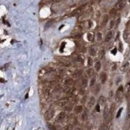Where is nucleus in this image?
<instances>
[{
	"mask_svg": "<svg viewBox=\"0 0 130 130\" xmlns=\"http://www.w3.org/2000/svg\"><path fill=\"white\" fill-rule=\"evenodd\" d=\"M56 59H57L59 62H60L61 64L64 66V67H70V61L65 57H56Z\"/></svg>",
	"mask_w": 130,
	"mask_h": 130,
	"instance_id": "f257e3e1",
	"label": "nucleus"
},
{
	"mask_svg": "<svg viewBox=\"0 0 130 130\" xmlns=\"http://www.w3.org/2000/svg\"><path fill=\"white\" fill-rule=\"evenodd\" d=\"M54 113H55V111H54V110H53V109H50L49 110H47L46 112V113H45L44 115L46 120H50L51 118H52V117H53V115H54Z\"/></svg>",
	"mask_w": 130,
	"mask_h": 130,
	"instance_id": "f03ea898",
	"label": "nucleus"
},
{
	"mask_svg": "<svg viewBox=\"0 0 130 130\" xmlns=\"http://www.w3.org/2000/svg\"><path fill=\"white\" fill-rule=\"evenodd\" d=\"M107 79V75L105 73L102 72L100 74V81L102 84H105L106 82Z\"/></svg>",
	"mask_w": 130,
	"mask_h": 130,
	"instance_id": "7ed1b4c3",
	"label": "nucleus"
},
{
	"mask_svg": "<svg viewBox=\"0 0 130 130\" xmlns=\"http://www.w3.org/2000/svg\"><path fill=\"white\" fill-rule=\"evenodd\" d=\"M124 5H125V2L123 0H121L119 2H118L117 5H116V10H120V9H122L124 7Z\"/></svg>",
	"mask_w": 130,
	"mask_h": 130,
	"instance_id": "20e7f679",
	"label": "nucleus"
},
{
	"mask_svg": "<svg viewBox=\"0 0 130 130\" xmlns=\"http://www.w3.org/2000/svg\"><path fill=\"white\" fill-rule=\"evenodd\" d=\"M115 104H112L111 106V109H110V111L109 112V118L110 120H111L113 117V114H114V111H115Z\"/></svg>",
	"mask_w": 130,
	"mask_h": 130,
	"instance_id": "39448f33",
	"label": "nucleus"
},
{
	"mask_svg": "<svg viewBox=\"0 0 130 130\" xmlns=\"http://www.w3.org/2000/svg\"><path fill=\"white\" fill-rule=\"evenodd\" d=\"M65 118V113L63 112H61L58 115V116L57 117V120L58 122H61L63 120L64 118Z\"/></svg>",
	"mask_w": 130,
	"mask_h": 130,
	"instance_id": "423d86ee",
	"label": "nucleus"
},
{
	"mask_svg": "<svg viewBox=\"0 0 130 130\" xmlns=\"http://www.w3.org/2000/svg\"><path fill=\"white\" fill-rule=\"evenodd\" d=\"M94 103H95V98L92 96V97H90V98L89 100V102H88V107H89V108H91L94 105Z\"/></svg>",
	"mask_w": 130,
	"mask_h": 130,
	"instance_id": "0eeeda50",
	"label": "nucleus"
},
{
	"mask_svg": "<svg viewBox=\"0 0 130 130\" xmlns=\"http://www.w3.org/2000/svg\"><path fill=\"white\" fill-rule=\"evenodd\" d=\"M113 37V32L112 31H109L108 32L107 35L106 36V38H105V42H109L111 40V39Z\"/></svg>",
	"mask_w": 130,
	"mask_h": 130,
	"instance_id": "6e6552de",
	"label": "nucleus"
},
{
	"mask_svg": "<svg viewBox=\"0 0 130 130\" xmlns=\"http://www.w3.org/2000/svg\"><path fill=\"white\" fill-rule=\"evenodd\" d=\"M82 72H82L81 70H75L74 72H73L72 76L74 77H77L82 74Z\"/></svg>",
	"mask_w": 130,
	"mask_h": 130,
	"instance_id": "1a4fd4ad",
	"label": "nucleus"
},
{
	"mask_svg": "<svg viewBox=\"0 0 130 130\" xmlns=\"http://www.w3.org/2000/svg\"><path fill=\"white\" fill-rule=\"evenodd\" d=\"M108 20H109V16H108V15H105V16H104L103 20H102V26L104 27L106 25L107 23L108 22Z\"/></svg>",
	"mask_w": 130,
	"mask_h": 130,
	"instance_id": "9d476101",
	"label": "nucleus"
},
{
	"mask_svg": "<svg viewBox=\"0 0 130 130\" xmlns=\"http://www.w3.org/2000/svg\"><path fill=\"white\" fill-rule=\"evenodd\" d=\"M82 110H83V107L81 106V105H77V106H76L75 107V109H74V111H75V113H80V112L82 111Z\"/></svg>",
	"mask_w": 130,
	"mask_h": 130,
	"instance_id": "9b49d317",
	"label": "nucleus"
},
{
	"mask_svg": "<svg viewBox=\"0 0 130 130\" xmlns=\"http://www.w3.org/2000/svg\"><path fill=\"white\" fill-rule=\"evenodd\" d=\"M129 62H127L126 64H124L122 66V67H121V70L122 72H125L126 71L127 69H128L129 68Z\"/></svg>",
	"mask_w": 130,
	"mask_h": 130,
	"instance_id": "f8f14e48",
	"label": "nucleus"
},
{
	"mask_svg": "<svg viewBox=\"0 0 130 130\" xmlns=\"http://www.w3.org/2000/svg\"><path fill=\"white\" fill-rule=\"evenodd\" d=\"M81 85L83 87H86L87 85V79L85 77H83L82 79V81H81Z\"/></svg>",
	"mask_w": 130,
	"mask_h": 130,
	"instance_id": "ddd939ff",
	"label": "nucleus"
},
{
	"mask_svg": "<svg viewBox=\"0 0 130 130\" xmlns=\"http://www.w3.org/2000/svg\"><path fill=\"white\" fill-rule=\"evenodd\" d=\"M101 68V62L100 61H98L95 64V69L96 71H99Z\"/></svg>",
	"mask_w": 130,
	"mask_h": 130,
	"instance_id": "4468645a",
	"label": "nucleus"
},
{
	"mask_svg": "<svg viewBox=\"0 0 130 130\" xmlns=\"http://www.w3.org/2000/svg\"><path fill=\"white\" fill-rule=\"evenodd\" d=\"M104 55H105V51L104 50H101L99 52V55H98L100 59H103L104 57Z\"/></svg>",
	"mask_w": 130,
	"mask_h": 130,
	"instance_id": "2eb2a0df",
	"label": "nucleus"
},
{
	"mask_svg": "<svg viewBox=\"0 0 130 130\" xmlns=\"http://www.w3.org/2000/svg\"><path fill=\"white\" fill-rule=\"evenodd\" d=\"M64 83L65 85H72L73 83V79L72 78H67V79L65 80Z\"/></svg>",
	"mask_w": 130,
	"mask_h": 130,
	"instance_id": "dca6fc26",
	"label": "nucleus"
},
{
	"mask_svg": "<svg viewBox=\"0 0 130 130\" xmlns=\"http://www.w3.org/2000/svg\"><path fill=\"white\" fill-rule=\"evenodd\" d=\"M129 37V32L127 31H126V32H124V40H126V42H128Z\"/></svg>",
	"mask_w": 130,
	"mask_h": 130,
	"instance_id": "f3484780",
	"label": "nucleus"
},
{
	"mask_svg": "<svg viewBox=\"0 0 130 130\" xmlns=\"http://www.w3.org/2000/svg\"><path fill=\"white\" fill-rule=\"evenodd\" d=\"M98 101H99V102L101 104H104V103L105 102V101H106V100H105V98L104 97V96H100V97L99 100H98Z\"/></svg>",
	"mask_w": 130,
	"mask_h": 130,
	"instance_id": "a211bd4d",
	"label": "nucleus"
},
{
	"mask_svg": "<svg viewBox=\"0 0 130 130\" xmlns=\"http://www.w3.org/2000/svg\"><path fill=\"white\" fill-rule=\"evenodd\" d=\"M109 14L111 16H114L117 14V10H116L115 8H112L111 10H109Z\"/></svg>",
	"mask_w": 130,
	"mask_h": 130,
	"instance_id": "6ab92c4d",
	"label": "nucleus"
},
{
	"mask_svg": "<svg viewBox=\"0 0 130 130\" xmlns=\"http://www.w3.org/2000/svg\"><path fill=\"white\" fill-rule=\"evenodd\" d=\"M47 127H48L49 130H56V127H55V126L52 124H47Z\"/></svg>",
	"mask_w": 130,
	"mask_h": 130,
	"instance_id": "aec40b11",
	"label": "nucleus"
},
{
	"mask_svg": "<svg viewBox=\"0 0 130 130\" xmlns=\"http://www.w3.org/2000/svg\"><path fill=\"white\" fill-rule=\"evenodd\" d=\"M88 117V113L87 111H85L84 112H83V114L82 115V117H81V118H82V120H85Z\"/></svg>",
	"mask_w": 130,
	"mask_h": 130,
	"instance_id": "412c9836",
	"label": "nucleus"
},
{
	"mask_svg": "<svg viewBox=\"0 0 130 130\" xmlns=\"http://www.w3.org/2000/svg\"><path fill=\"white\" fill-rule=\"evenodd\" d=\"M95 81H96V77H94L92 79L91 81H90V87H93L95 84Z\"/></svg>",
	"mask_w": 130,
	"mask_h": 130,
	"instance_id": "4be33fe9",
	"label": "nucleus"
},
{
	"mask_svg": "<svg viewBox=\"0 0 130 130\" xmlns=\"http://www.w3.org/2000/svg\"><path fill=\"white\" fill-rule=\"evenodd\" d=\"M87 38H88V40H89L90 41H91V40H92V39H93V38H94L93 35H92L91 32H90V33H89V34H88Z\"/></svg>",
	"mask_w": 130,
	"mask_h": 130,
	"instance_id": "5701e85b",
	"label": "nucleus"
},
{
	"mask_svg": "<svg viewBox=\"0 0 130 130\" xmlns=\"http://www.w3.org/2000/svg\"><path fill=\"white\" fill-rule=\"evenodd\" d=\"M100 86L99 85H97L96 87V88H95V90H94L95 94H97L98 92L100 91Z\"/></svg>",
	"mask_w": 130,
	"mask_h": 130,
	"instance_id": "b1692460",
	"label": "nucleus"
},
{
	"mask_svg": "<svg viewBox=\"0 0 130 130\" xmlns=\"http://www.w3.org/2000/svg\"><path fill=\"white\" fill-rule=\"evenodd\" d=\"M122 108H120V109L118 110V112H117V118H119V117H120V115H121V112H122Z\"/></svg>",
	"mask_w": 130,
	"mask_h": 130,
	"instance_id": "393cba45",
	"label": "nucleus"
},
{
	"mask_svg": "<svg viewBox=\"0 0 130 130\" xmlns=\"http://www.w3.org/2000/svg\"><path fill=\"white\" fill-rule=\"evenodd\" d=\"M90 55L94 56V55H96V51L94 50H93V49H91L90 50Z\"/></svg>",
	"mask_w": 130,
	"mask_h": 130,
	"instance_id": "a878e982",
	"label": "nucleus"
},
{
	"mask_svg": "<svg viewBox=\"0 0 130 130\" xmlns=\"http://www.w3.org/2000/svg\"><path fill=\"white\" fill-rule=\"evenodd\" d=\"M92 64V59L91 58H88V65H89V67H90Z\"/></svg>",
	"mask_w": 130,
	"mask_h": 130,
	"instance_id": "bb28decb",
	"label": "nucleus"
},
{
	"mask_svg": "<svg viewBox=\"0 0 130 130\" xmlns=\"http://www.w3.org/2000/svg\"><path fill=\"white\" fill-rule=\"evenodd\" d=\"M97 37H98V40H102V33H101V32H98Z\"/></svg>",
	"mask_w": 130,
	"mask_h": 130,
	"instance_id": "cd10ccee",
	"label": "nucleus"
},
{
	"mask_svg": "<svg viewBox=\"0 0 130 130\" xmlns=\"http://www.w3.org/2000/svg\"><path fill=\"white\" fill-rule=\"evenodd\" d=\"M115 25V22L113 20H111V22H110V26L109 27V29H111V28H112V27Z\"/></svg>",
	"mask_w": 130,
	"mask_h": 130,
	"instance_id": "c85d7f7f",
	"label": "nucleus"
},
{
	"mask_svg": "<svg viewBox=\"0 0 130 130\" xmlns=\"http://www.w3.org/2000/svg\"><path fill=\"white\" fill-rule=\"evenodd\" d=\"M118 47H119V50H120L121 52H122V51H123L122 43L119 42V46H118Z\"/></svg>",
	"mask_w": 130,
	"mask_h": 130,
	"instance_id": "c756f323",
	"label": "nucleus"
},
{
	"mask_svg": "<svg viewBox=\"0 0 130 130\" xmlns=\"http://www.w3.org/2000/svg\"><path fill=\"white\" fill-rule=\"evenodd\" d=\"M81 34H79V33H77V34H75L74 35V38H75V39H80V38H81Z\"/></svg>",
	"mask_w": 130,
	"mask_h": 130,
	"instance_id": "7c9ffc66",
	"label": "nucleus"
},
{
	"mask_svg": "<svg viewBox=\"0 0 130 130\" xmlns=\"http://www.w3.org/2000/svg\"><path fill=\"white\" fill-rule=\"evenodd\" d=\"M96 111H97V112H100V107L99 104H98V105H96Z\"/></svg>",
	"mask_w": 130,
	"mask_h": 130,
	"instance_id": "2f4dec72",
	"label": "nucleus"
},
{
	"mask_svg": "<svg viewBox=\"0 0 130 130\" xmlns=\"http://www.w3.org/2000/svg\"><path fill=\"white\" fill-rule=\"evenodd\" d=\"M117 48H114L113 50L111 51V53H112V54H113V55H115L116 53H117Z\"/></svg>",
	"mask_w": 130,
	"mask_h": 130,
	"instance_id": "473e14b6",
	"label": "nucleus"
},
{
	"mask_svg": "<svg viewBox=\"0 0 130 130\" xmlns=\"http://www.w3.org/2000/svg\"><path fill=\"white\" fill-rule=\"evenodd\" d=\"M66 110H67V111H71V110H72V106H71V105H69V106L67 107H66Z\"/></svg>",
	"mask_w": 130,
	"mask_h": 130,
	"instance_id": "72a5a7b5",
	"label": "nucleus"
},
{
	"mask_svg": "<svg viewBox=\"0 0 130 130\" xmlns=\"http://www.w3.org/2000/svg\"><path fill=\"white\" fill-rule=\"evenodd\" d=\"M5 79L3 78H0V83H5Z\"/></svg>",
	"mask_w": 130,
	"mask_h": 130,
	"instance_id": "f704fd0d",
	"label": "nucleus"
},
{
	"mask_svg": "<svg viewBox=\"0 0 130 130\" xmlns=\"http://www.w3.org/2000/svg\"><path fill=\"white\" fill-rule=\"evenodd\" d=\"M112 94H113V93H112V91H111V92H110V94H109V97H110V98H111V97H112Z\"/></svg>",
	"mask_w": 130,
	"mask_h": 130,
	"instance_id": "c9c22d12",
	"label": "nucleus"
},
{
	"mask_svg": "<svg viewBox=\"0 0 130 130\" xmlns=\"http://www.w3.org/2000/svg\"><path fill=\"white\" fill-rule=\"evenodd\" d=\"M28 95H29L28 93H27L26 95H25V99H26V98H28Z\"/></svg>",
	"mask_w": 130,
	"mask_h": 130,
	"instance_id": "e433bc0d",
	"label": "nucleus"
},
{
	"mask_svg": "<svg viewBox=\"0 0 130 130\" xmlns=\"http://www.w3.org/2000/svg\"><path fill=\"white\" fill-rule=\"evenodd\" d=\"M64 25H61V27H59V29H61V28H62V27H64Z\"/></svg>",
	"mask_w": 130,
	"mask_h": 130,
	"instance_id": "4c0bfd02",
	"label": "nucleus"
},
{
	"mask_svg": "<svg viewBox=\"0 0 130 130\" xmlns=\"http://www.w3.org/2000/svg\"><path fill=\"white\" fill-rule=\"evenodd\" d=\"M75 130H80V129L79 128H77V129H76Z\"/></svg>",
	"mask_w": 130,
	"mask_h": 130,
	"instance_id": "58836bf2",
	"label": "nucleus"
}]
</instances>
